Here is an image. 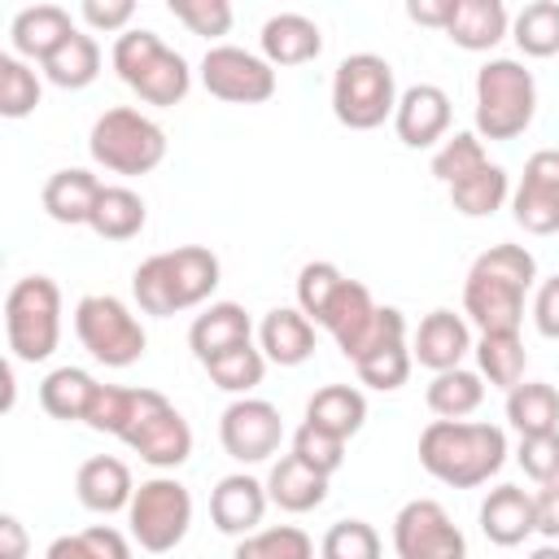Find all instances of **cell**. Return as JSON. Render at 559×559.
Here are the masks:
<instances>
[{
    "label": "cell",
    "mask_w": 559,
    "mask_h": 559,
    "mask_svg": "<svg viewBox=\"0 0 559 559\" xmlns=\"http://www.w3.org/2000/svg\"><path fill=\"white\" fill-rule=\"evenodd\" d=\"M424 402H428V411H432L437 419H467V415L480 411V402H485V380H480V371H472V367L437 371L432 384H428V393H424Z\"/></svg>",
    "instance_id": "8d00e7d4"
},
{
    "label": "cell",
    "mask_w": 559,
    "mask_h": 559,
    "mask_svg": "<svg viewBox=\"0 0 559 559\" xmlns=\"http://www.w3.org/2000/svg\"><path fill=\"white\" fill-rule=\"evenodd\" d=\"M109 66L144 105H157V109H170L192 92L188 57L175 52L148 26H131L127 35H118L114 48H109Z\"/></svg>",
    "instance_id": "277c9868"
},
{
    "label": "cell",
    "mask_w": 559,
    "mask_h": 559,
    "mask_svg": "<svg viewBox=\"0 0 559 559\" xmlns=\"http://www.w3.org/2000/svg\"><path fill=\"white\" fill-rule=\"evenodd\" d=\"M205 371H210L214 389H223V393H231V397H249V393L262 384V376H266V354L249 341V345H236V349L210 358Z\"/></svg>",
    "instance_id": "b9f144b4"
},
{
    "label": "cell",
    "mask_w": 559,
    "mask_h": 559,
    "mask_svg": "<svg viewBox=\"0 0 559 559\" xmlns=\"http://www.w3.org/2000/svg\"><path fill=\"white\" fill-rule=\"evenodd\" d=\"M79 17H83L87 31L127 35L131 31V17H135V4L131 0H83L79 4Z\"/></svg>",
    "instance_id": "f907efd6"
},
{
    "label": "cell",
    "mask_w": 559,
    "mask_h": 559,
    "mask_svg": "<svg viewBox=\"0 0 559 559\" xmlns=\"http://www.w3.org/2000/svg\"><path fill=\"white\" fill-rule=\"evenodd\" d=\"M445 192H450V205H454L463 218H489V214H498V210L511 201V175H507L498 162H485L476 175L450 183Z\"/></svg>",
    "instance_id": "d590c367"
},
{
    "label": "cell",
    "mask_w": 559,
    "mask_h": 559,
    "mask_svg": "<svg viewBox=\"0 0 559 559\" xmlns=\"http://www.w3.org/2000/svg\"><path fill=\"white\" fill-rule=\"evenodd\" d=\"M44 559H131V537L114 524H87L79 533L52 537Z\"/></svg>",
    "instance_id": "f35d334b"
},
{
    "label": "cell",
    "mask_w": 559,
    "mask_h": 559,
    "mask_svg": "<svg viewBox=\"0 0 559 559\" xmlns=\"http://www.w3.org/2000/svg\"><path fill=\"white\" fill-rule=\"evenodd\" d=\"M476 135L480 140H515L537 118V79L515 57H489L476 70Z\"/></svg>",
    "instance_id": "5b68a950"
},
{
    "label": "cell",
    "mask_w": 559,
    "mask_h": 559,
    "mask_svg": "<svg viewBox=\"0 0 559 559\" xmlns=\"http://www.w3.org/2000/svg\"><path fill=\"white\" fill-rule=\"evenodd\" d=\"M127 528H131V542L140 550H148V555L175 550L192 528V493H188V485L166 476V472L140 480L135 498L127 507Z\"/></svg>",
    "instance_id": "30bf717a"
},
{
    "label": "cell",
    "mask_w": 559,
    "mask_h": 559,
    "mask_svg": "<svg viewBox=\"0 0 559 559\" xmlns=\"http://www.w3.org/2000/svg\"><path fill=\"white\" fill-rule=\"evenodd\" d=\"M223 284V262L205 245H179L166 253H148L131 275V297L144 314L170 319L192 306H205Z\"/></svg>",
    "instance_id": "3957f363"
},
{
    "label": "cell",
    "mask_w": 559,
    "mask_h": 559,
    "mask_svg": "<svg viewBox=\"0 0 559 559\" xmlns=\"http://www.w3.org/2000/svg\"><path fill=\"white\" fill-rule=\"evenodd\" d=\"M0 559H26V528L17 515H0Z\"/></svg>",
    "instance_id": "11a10c76"
},
{
    "label": "cell",
    "mask_w": 559,
    "mask_h": 559,
    "mask_svg": "<svg viewBox=\"0 0 559 559\" xmlns=\"http://www.w3.org/2000/svg\"><path fill=\"white\" fill-rule=\"evenodd\" d=\"M511 218L528 236L559 231V148H537L524 162V175L511 188Z\"/></svg>",
    "instance_id": "2e32d148"
},
{
    "label": "cell",
    "mask_w": 559,
    "mask_h": 559,
    "mask_svg": "<svg viewBox=\"0 0 559 559\" xmlns=\"http://www.w3.org/2000/svg\"><path fill=\"white\" fill-rule=\"evenodd\" d=\"M397 79L380 52H349L332 70V114L349 131H376L397 109Z\"/></svg>",
    "instance_id": "52a82bcc"
},
{
    "label": "cell",
    "mask_w": 559,
    "mask_h": 559,
    "mask_svg": "<svg viewBox=\"0 0 559 559\" xmlns=\"http://www.w3.org/2000/svg\"><path fill=\"white\" fill-rule=\"evenodd\" d=\"M533 328L546 341H559V275H546L533 288Z\"/></svg>",
    "instance_id": "816d5d0a"
},
{
    "label": "cell",
    "mask_w": 559,
    "mask_h": 559,
    "mask_svg": "<svg viewBox=\"0 0 559 559\" xmlns=\"http://www.w3.org/2000/svg\"><path fill=\"white\" fill-rule=\"evenodd\" d=\"M197 70H201V87L214 100H227V105H262L280 87L275 66L262 52H249V48H236V44L205 48Z\"/></svg>",
    "instance_id": "8fae6325"
},
{
    "label": "cell",
    "mask_w": 559,
    "mask_h": 559,
    "mask_svg": "<svg viewBox=\"0 0 559 559\" xmlns=\"http://www.w3.org/2000/svg\"><path fill=\"white\" fill-rule=\"evenodd\" d=\"M411 328H406V314L397 306H380V328L371 336V345L354 358V371H358V384L376 389V393H397L406 380H411Z\"/></svg>",
    "instance_id": "9a60e30c"
},
{
    "label": "cell",
    "mask_w": 559,
    "mask_h": 559,
    "mask_svg": "<svg viewBox=\"0 0 559 559\" xmlns=\"http://www.w3.org/2000/svg\"><path fill=\"white\" fill-rule=\"evenodd\" d=\"M4 345L13 362H48L61 345V288L52 275H22L4 293Z\"/></svg>",
    "instance_id": "8992f818"
},
{
    "label": "cell",
    "mask_w": 559,
    "mask_h": 559,
    "mask_svg": "<svg viewBox=\"0 0 559 559\" xmlns=\"http://www.w3.org/2000/svg\"><path fill=\"white\" fill-rule=\"evenodd\" d=\"M515 463L533 485H555L559 480V428L537 432V437H520Z\"/></svg>",
    "instance_id": "681fc988"
},
{
    "label": "cell",
    "mask_w": 559,
    "mask_h": 559,
    "mask_svg": "<svg viewBox=\"0 0 559 559\" xmlns=\"http://www.w3.org/2000/svg\"><path fill=\"white\" fill-rule=\"evenodd\" d=\"M218 441L236 463H266L271 454H280V441H284L280 406L266 397L227 402V411L218 415Z\"/></svg>",
    "instance_id": "5bb4252c"
},
{
    "label": "cell",
    "mask_w": 559,
    "mask_h": 559,
    "mask_svg": "<svg viewBox=\"0 0 559 559\" xmlns=\"http://www.w3.org/2000/svg\"><path fill=\"white\" fill-rule=\"evenodd\" d=\"M511 39L524 57L559 52V0H533L511 17Z\"/></svg>",
    "instance_id": "60d3db41"
},
{
    "label": "cell",
    "mask_w": 559,
    "mask_h": 559,
    "mask_svg": "<svg viewBox=\"0 0 559 559\" xmlns=\"http://www.w3.org/2000/svg\"><path fill=\"white\" fill-rule=\"evenodd\" d=\"M533 511H537V533L546 542H559V480L555 485H537Z\"/></svg>",
    "instance_id": "f5cc1de1"
},
{
    "label": "cell",
    "mask_w": 559,
    "mask_h": 559,
    "mask_svg": "<svg viewBox=\"0 0 559 559\" xmlns=\"http://www.w3.org/2000/svg\"><path fill=\"white\" fill-rule=\"evenodd\" d=\"M122 445H127L131 454H140L148 467L175 472L179 463L192 459V428H188V419L175 411V402H170L166 393L148 389V402H144L140 419L127 428Z\"/></svg>",
    "instance_id": "4fadbf2b"
},
{
    "label": "cell",
    "mask_w": 559,
    "mask_h": 559,
    "mask_svg": "<svg viewBox=\"0 0 559 559\" xmlns=\"http://www.w3.org/2000/svg\"><path fill=\"white\" fill-rule=\"evenodd\" d=\"M376 328H380V301L371 297L367 284L345 280V288L336 293V301H332V310H328V319H323V332H328V336L336 341V349L354 362V358L371 345Z\"/></svg>",
    "instance_id": "ffe728a7"
},
{
    "label": "cell",
    "mask_w": 559,
    "mask_h": 559,
    "mask_svg": "<svg viewBox=\"0 0 559 559\" xmlns=\"http://www.w3.org/2000/svg\"><path fill=\"white\" fill-rule=\"evenodd\" d=\"M258 349L275 367H301L314 354V323L297 306H275L258 323Z\"/></svg>",
    "instance_id": "484cf974"
},
{
    "label": "cell",
    "mask_w": 559,
    "mask_h": 559,
    "mask_svg": "<svg viewBox=\"0 0 559 559\" xmlns=\"http://www.w3.org/2000/svg\"><path fill=\"white\" fill-rule=\"evenodd\" d=\"M266 507H271L266 480H258V476H249V472H231V476H223V480L210 489V520H214L218 533H227V537H236V542L249 537V533H258Z\"/></svg>",
    "instance_id": "d6986e66"
},
{
    "label": "cell",
    "mask_w": 559,
    "mask_h": 559,
    "mask_svg": "<svg viewBox=\"0 0 559 559\" xmlns=\"http://www.w3.org/2000/svg\"><path fill=\"white\" fill-rule=\"evenodd\" d=\"M258 48L275 70L280 66H306L323 52V31L306 13H271L258 31Z\"/></svg>",
    "instance_id": "cb8c5ba5"
},
{
    "label": "cell",
    "mask_w": 559,
    "mask_h": 559,
    "mask_svg": "<svg viewBox=\"0 0 559 559\" xmlns=\"http://www.w3.org/2000/svg\"><path fill=\"white\" fill-rule=\"evenodd\" d=\"M74 493L87 511L96 515H118L131 507L135 498V480H131V467L118 459V454H92L79 463L74 472Z\"/></svg>",
    "instance_id": "7402d4cb"
},
{
    "label": "cell",
    "mask_w": 559,
    "mask_h": 559,
    "mask_svg": "<svg viewBox=\"0 0 559 559\" xmlns=\"http://www.w3.org/2000/svg\"><path fill=\"white\" fill-rule=\"evenodd\" d=\"M166 9H170L175 22H183L192 35H205V39L227 35L231 22H236L227 0H166Z\"/></svg>",
    "instance_id": "c3c4849f"
},
{
    "label": "cell",
    "mask_w": 559,
    "mask_h": 559,
    "mask_svg": "<svg viewBox=\"0 0 559 559\" xmlns=\"http://www.w3.org/2000/svg\"><path fill=\"white\" fill-rule=\"evenodd\" d=\"M397 559H467V537L437 498H411L393 515Z\"/></svg>",
    "instance_id": "7c38bea8"
},
{
    "label": "cell",
    "mask_w": 559,
    "mask_h": 559,
    "mask_svg": "<svg viewBox=\"0 0 559 559\" xmlns=\"http://www.w3.org/2000/svg\"><path fill=\"white\" fill-rule=\"evenodd\" d=\"M511 35V13L502 0H459L445 39L463 52H489Z\"/></svg>",
    "instance_id": "83f0119b"
},
{
    "label": "cell",
    "mask_w": 559,
    "mask_h": 559,
    "mask_svg": "<svg viewBox=\"0 0 559 559\" xmlns=\"http://www.w3.org/2000/svg\"><path fill=\"white\" fill-rule=\"evenodd\" d=\"M144 402H148V389H127V384H100L96 389V397H92V406H87V428L92 432H109V437H127V428L140 419V411H144Z\"/></svg>",
    "instance_id": "74e56055"
},
{
    "label": "cell",
    "mask_w": 559,
    "mask_h": 559,
    "mask_svg": "<svg viewBox=\"0 0 559 559\" xmlns=\"http://www.w3.org/2000/svg\"><path fill=\"white\" fill-rule=\"evenodd\" d=\"M74 336H79V345L100 367H114V371L140 362L144 349H148L144 323L114 293H87V297H79V306H74Z\"/></svg>",
    "instance_id": "9c48e42d"
},
{
    "label": "cell",
    "mask_w": 559,
    "mask_h": 559,
    "mask_svg": "<svg viewBox=\"0 0 559 559\" xmlns=\"http://www.w3.org/2000/svg\"><path fill=\"white\" fill-rule=\"evenodd\" d=\"M345 280H349V275H345L336 262H328V258L306 262V266L297 271V310H301L314 328H323V319H328L336 293L345 288Z\"/></svg>",
    "instance_id": "ab89813d"
},
{
    "label": "cell",
    "mask_w": 559,
    "mask_h": 559,
    "mask_svg": "<svg viewBox=\"0 0 559 559\" xmlns=\"http://www.w3.org/2000/svg\"><path fill=\"white\" fill-rule=\"evenodd\" d=\"M74 31H79V26L70 22V13H66L61 4H31V9H22V13L13 17L9 44H13V52H17L22 61H39V66H44Z\"/></svg>",
    "instance_id": "d4e9b609"
},
{
    "label": "cell",
    "mask_w": 559,
    "mask_h": 559,
    "mask_svg": "<svg viewBox=\"0 0 559 559\" xmlns=\"http://www.w3.org/2000/svg\"><path fill=\"white\" fill-rule=\"evenodd\" d=\"M306 424H314V428L349 441L367 424V393L358 384H323L306 402Z\"/></svg>",
    "instance_id": "f546056e"
},
{
    "label": "cell",
    "mask_w": 559,
    "mask_h": 559,
    "mask_svg": "<svg viewBox=\"0 0 559 559\" xmlns=\"http://www.w3.org/2000/svg\"><path fill=\"white\" fill-rule=\"evenodd\" d=\"M450 92L437 87V83H411L402 96H397V109H393V131L406 148H437L445 135H450Z\"/></svg>",
    "instance_id": "e0dca14e"
},
{
    "label": "cell",
    "mask_w": 559,
    "mask_h": 559,
    "mask_svg": "<svg viewBox=\"0 0 559 559\" xmlns=\"http://www.w3.org/2000/svg\"><path fill=\"white\" fill-rule=\"evenodd\" d=\"M524 559H559V542H542L537 550H528Z\"/></svg>",
    "instance_id": "9f6ffc18"
},
{
    "label": "cell",
    "mask_w": 559,
    "mask_h": 559,
    "mask_svg": "<svg viewBox=\"0 0 559 559\" xmlns=\"http://www.w3.org/2000/svg\"><path fill=\"white\" fill-rule=\"evenodd\" d=\"M507 424L520 437H537V432H555L559 428V389L546 380H520L507 393Z\"/></svg>",
    "instance_id": "e575fe53"
},
{
    "label": "cell",
    "mask_w": 559,
    "mask_h": 559,
    "mask_svg": "<svg viewBox=\"0 0 559 559\" xmlns=\"http://www.w3.org/2000/svg\"><path fill=\"white\" fill-rule=\"evenodd\" d=\"M472 354H476V371H480V380H489V389L511 393L524 380L528 349H524L520 332H480Z\"/></svg>",
    "instance_id": "836d02e7"
},
{
    "label": "cell",
    "mask_w": 559,
    "mask_h": 559,
    "mask_svg": "<svg viewBox=\"0 0 559 559\" xmlns=\"http://www.w3.org/2000/svg\"><path fill=\"white\" fill-rule=\"evenodd\" d=\"M231 559H314V542L297 524H271L236 542Z\"/></svg>",
    "instance_id": "7bdbcfd3"
},
{
    "label": "cell",
    "mask_w": 559,
    "mask_h": 559,
    "mask_svg": "<svg viewBox=\"0 0 559 559\" xmlns=\"http://www.w3.org/2000/svg\"><path fill=\"white\" fill-rule=\"evenodd\" d=\"M100 188H105V183H100L92 170H83V166H66V170H52V175L44 179L39 201H44V214H48L52 223L87 227Z\"/></svg>",
    "instance_id": "4316f807"
},
{
    "label": "cell",
    "mask_w": 559,
    "mask_h": 559,
    "mask_svg": "<svg viewBox=\"0 0 559 559\" xmlns=\"http://www.w3.org/2000/svg\"><path fill=\"white\" fill-rule=\"evenodd\" d=\"M87 153L109 175H148L166 162V131L131 105L105 109L87 131Z\"/></svg>",
    "instance_id": "ba28073f"
},
{
    "label": "cell",
    "mask_w": 559,
    "mask_h": 559,
    "mask_svg": "<svg viewBox=\"0 0 559 559\" xmlns=\"http://www.w3.org/2000/svg\"><path fill=\"white\" fill-rule=\"evenodd\" d=\"M249 341H253V319L240 301H210L188 328V349L201 367L236 345H249Z\"/></svg>",
    "instance_id": "603a6c76"
},
{
    "label": "cell",
    "mask_w": 559,
    "mask_h": 559,
    "mask_svg": "<svg viewBox=\"0 0 559 559\" xmlns=\"http://www.w3.org/2000/svg\"><path fill=\"white\" fill-rule=\"evenodd\" d=\"M266 498H271V507L288 511V515H306V511L323 507V498H328V476H319L314 467H306V463L288 450V454H280V459L271 463V472H266Z\"/></svg>",
    "instance_id": "f1b7e54d"
},
{
    "label": "cell",
    "mask_w": 559,
    "mask_h": 559,
    "mask_svg": "<svg viewBox=\"0 0 559 559\" xmlns=\"http://www.w3.org/2000/svg\"><path fill=\"white\" fill-rule=\"evenodd\" d=\"M507 454V432L485 419H432L419 432V467L450 489H476L493 480Z\"/></svg>",
    "instance_id": "7a4b0ae2"
},
{
    "label": "cell",
    "mask_w": 559,
    "mask_h": 559,
    "mask_svg": "<svg viewBox=\"0 0 559 559\" xmlns=\"http://www.w3.org/2000/svg\"><path fill=\"white\" fill-rule=\"evenodd\" d=\"M537 288V258L524 245H489L463 280V319L476 332H520L524 297Z\"/></svg>",
    "instance_id": "6da1fadb"
},
{
    "label": "cell",
    "mask_w": 559,
    "mask_h": 559,
    "mask_svg": "<svg viewBox=\"0 0 559 559\" xmlns=\"http://www.w3.org/2000/svg\"><path fill=\"white\" fill-rule=\"evenodd\" d=\"M39 96H44V83H39L35 66L22 61L17 52H0V114L17 122V118L35 114Z\"/></svg>",
    "instance_id": "ee69618b"
},
{
    "label": "cell",
    "mask_w": 559,
    "mask_h": 559,
    "mask_svg": "<svg viewBox=\"0 0 559 559\" xmlns=\"http://www.w3.org/2000/svg\"><path fill=\"white\" fill-rule=\"evenodd\" d=\"M148 223V210H144V197L127 183H105L96 205H92V218L87 227L100 236V240H131L140 236Z\"/></svg>",
    "instance_id": "d6a6232c"
},
{
    "label": "cell",
    "mask_w": 559,
    "mask_h": 559,
    "mask_svg": "<svg viewBox=\"0 0 559 559\" xmlns=\"http://www.w3.org/2000/svg\"><path fill=\"white\" fill-rule=\"evenodd\" d=\"M485 162H489L485 140H480L476 131H454V135H445V140L432 148V179L450 188V183L476 175Z\"/></svg>",
    "instance_id": "f6af8a7d"
},
{
    "label": "cell",
    "mask_w": 559,
    "mask_h": 559,
    "mask_svg": "<svg viewBox=\"0 0 559 559\" xmlns=\"http://www.w3.org/2000/svg\"><path fill=\"white\" fill-rule=\"evenodd\" d=\"M96 389H100V380L92 371H83V367H52L39 380V406L52 419H61V424H83Z\"/></svg>",
    "instance_id": "1f68e13d"
},
{
    "label": "cell",
    "mask_w": 559,
    "mask_h": 559,
    "mask_svg": "<svg viewBox=\"0 0 559 559\" xmlns=\"http://www.w3.org/2000/svg\"><path fill=\"white\" fill-rule=\"evenodd\" d=\"M380 533L367 520H336L319 542V559H380Z\"/></svg>",
    "instance_id": "bcb514c9"
},
{
    "label": "cell",
    "mask_w": 559,
    "mask_h": 559,
    "mask_svg": "<svg viewBox=\"0 0 559 559\" xmlns=\"http://www.w3.org/2000/svg\"><path fill=\"white\" fill-rule=\"evenodd\" d=\"M100 66H105V57H100L96 35L74 31V35L39 66V74H44L52 87H61V92H83V87H92V83L100 79Z\"/></svg>",
    "instance_id": "4dcf8cb0"
},
{
    "label": "cell",
    "mask_w": 559,
    "mask_h": 559,
    "mask_svg": "<svg viewBox=\"0 0 559 559\" xmlns=\"http://www.w3.org/2000/svg\"><path fill=\"white\" fill-rule=\"evenodd\" d=\"M472 349H476L472 323H467L463 314L445 310V306L428 310V314L419 319V328L411 332V358H415L419 367H428L432 376L463 367V358H467Z\"/></svg>",
    "instance_id": "ac0fdd59"
},
{
    "label": "cell",
    "mask_w": 559,
    "mask_h": 559,
    "mask_svg": "<svg viewBox=\"0 0 559 559\" xmlns=\"http://www.w3.org/2000/svg\"><path fill=\"white\" fill-rule=\"evenodd\" d=\"M454 4H459V0H406V17L419 22V26L445 31L450 17H454Z\"/></svg>",
    "instance_id": "db71d44e"
},
{
    "label": "cell",
    "mask_w": 559,
    "mask_h": 559,
    "mask_svg": "<svg viewBox=\"0 0 559 559\" xmlns=\"http://www.w3.org/2000/svg\"><path fill=\"white\" fill-rule=\"evenodd\" d=\"M293 454H297L306 467H314L319 476L332 480V472H341V463H345V441L301 419L297 432H293Z\"/></svg>",
    "instance_id": "7dc6e473"
},
{
    "label": "cell",
    "mask_w": 559,
    "mask_h": 559,
    "mask_svg": "<svg viewBox=\"0 0 559 559\" xmlns=\"http://www.w3.org/2000/svg\"><path fill=\"white\" fill-rule=\"evenodd\" d=\"M476 520H480V533H485L493 546H502V550H511V546H520L524 537L537 533L533 493H528L524 485H493V489L480 498Z\"/></svg>",
    "instance_id": "44dd1931"
}]
</instances>
